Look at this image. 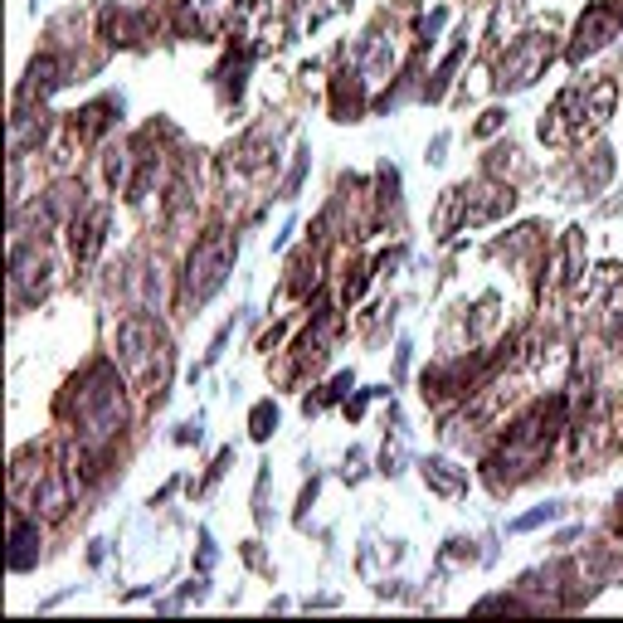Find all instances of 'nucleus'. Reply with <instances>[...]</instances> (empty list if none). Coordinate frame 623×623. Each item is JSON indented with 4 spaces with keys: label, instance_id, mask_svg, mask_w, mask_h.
<instances>
[{
    "label": "nucleus",
    "instance_id": "obj_13",
    "mask_svg": "<svg viewBox=\"0 0 623 623\" xmlns=\"http://www.w3.org/2000/svg\"><path fill=\"white\" fill-rule=\"evenodd\" d=\"M234 10V0H190V15H195V30H220V20Z\"/></svg>",
    "mask_w": 623,
    "mask_h": 623
},
{
    "label": "nucleus",
    "instance_id": "obj_8",
    "mask_svg": "<svg viewBox=\"0 0 623 623\" xmlns=\"http://www.w3.org/2000/svg\"><path fill=\"white\" fill-rule=\"evenodd\" d=\"M108 220L112 210L108 205H93L83 220H74V258L78 263H93V258L103 254V239H108Z\"/></svg>",
    "mask_w": 623,
    "mask_h": 623
},
{
    "label": "nucleus",
    "instance_id": "obj_1",
    "mask_svg": "<svg viewBox=\"0 0 623 623\" xmlns=\"http://www.w3.org/2000/svg\"><path fill=\"white\" fill-rule=\"evenodd\" d=\"M565 429H570V409H565L560 395L546 404H536L531 414H521L512 424V434H507V443L497 448V458L487 463V468H492V487L502 492V487L521 482L526 473H536V468L546 463L550 443L560 439Z\"/></svg>",
    "mask_w": 623,
    "mask_h": 623
},
{
    "label": "nucleus",
    "instance_id": "obj_7",
    "mask_svg": "<svg viewBox=\"0 0 623 623\" xmlns=\"http://www.w3.org/2000/svg\"><path fill=\"white\" fill-rule=\"evenodd\" d=\"M10 288L20 302H39V297L49 293V258L44 249L35 244H15V254H10Z\"/></svg>",
    "mask_w": 623,
    "mask_h": 623
},
{
    "label": "nucleus",
    "instance_id": "obj_16",
    "mask_svg": "<svg viewBox=\"0 0 623 623\" xmlns=\"http://www.w3.org/2000/svg\"><path fill=\"white\" fill-rule=\"evenodd\" d=\"M380 463H385L380 473H390V477L400 473V463H404V434H400V429H395V439L385 443V453H380Z\"/></svg>",
    "mask_w": 623,
    "mask_h": 623
},
{
    "label": "nucleus",
    "instance_id": "obj_17",
    "mask_svg": "<svg viewBox=\"0 0 623 623\" xmlns=\"http://www.w3.org/2000/svg\"><path fill=\"white\" fill-rule=\"evenodd\" d=\"M502 122H507L502 112H482V122H477V137H487V132H497Z\"/></svg>",
    "mask_w": 623,
    "mask_h": 623
},
{
    "label": "nucleus",
    "instance_id": "obj_3",
    "mask_svg": "<svg viewBox=\"0 0 623 623\" xmlns=\"http://www.w3.org/2000/svg\"><path fill=\"white\" fill-rule=\"evenodd\" d=\"M117 361H122V370H127L132 380H151V375H156V385H166L171 346H166V336L156 331L151 317H127V322L117 327Z\"/></svg>",
    "mask_w": 623,
    "mask_h": 623
},
{
    "label": "nucleus",
    "instance_id": "obj_12",
    "mask_svg": "<svg viewBox=\"0 0 623 623\" xmlns=\"http://www.w3.org/2000/svg\"><path fill=\"white\" fill-rule=\"evenodd\" d=\"M424 482H429L439 497H463V492H468V473L453 468L448 458H424Z\"/></svg>",
    "mask_w": 623,
    "mask_h": 623
},
{
    "label": "nucleus",
    "instance_id": "obj_11",
    "mask_svg": "<svg viewBox=\"0 0 623 623\" xmlns=\"http://www.w3.org/2000/svg\"><path fill=\"white\" fill-rule=\"evenodd\" d=\"M117 108V103H112V98H98V103H88V108H78L74 112V122H69V132H74L78 142H98V137H103V132H108V112Z\"/></svg>",
    "mask_w": 623,
    "mask_h": 623
},
{
    "label": "nucleus",
    "instance_id": "obj_2",
    "mask_svg": "<svg viewBox=\"0 0 623 623\" xmlns=\"http://www.w3.org/2000/svg\"><path fill=\"white\" fill-rule=\"evenodd\" d=\"M64 414H74L78 448L93 453V458H103V448L127 424V404H122V390H117V375L108 366L83 370L74 380V390H69V400H64Z\"/></svg>",
    "mask_w": 623,
    "mask_h": 623
},
{
    "label": "nucleus",
    "instance_id": "obj_4",
    "mask_svg": "<svg viewBox=\"0 0 623 623\" xmlns=\"http://www.w3.org/2000/svg\"><path fill=\"white\" fill-rule=\"evenodd\" d=\"M234 249H239V239L224 234V229H210L195 244V254L185 263V302H205V297L220 293L229 268H234Z\"/></svg>",
    "mask_w": 623,
    "mask_h": 623
},
{
    "label": "nucleus",
    "instance_id": "obj_18",
    "mask_svg": "<svg viewBox=\"0 0 623 623\" xmlns=\"http://www.w3.org/2000/svg\"><path fill=\"white\" fill-rule=\"evenodd\" d=\"M176 443H200V419H195V424H181V434H176Z\"/></svg>",
    "mask_w": 623,
    "mask_h": 623
},
{
    "label": "nucleus",
    "instance_id": "obj_14",
    "mask_svg": "<svg viewBox=\"0 0 623 623\" xmlns=\"http://www.w3.org/2000/svg\"><path fill=\"white\" fill-rule=\"evenodd\" d=\"M560 512H565V502H546V507H536V512L516 516V521H512V531H536V526H546V521H555Z\"/></svg>",
    "mask_w": 623,
    "mask_h": 623
},
{
    "label": "nucleus",
    "instance_id": "obj_6",
    "mask_svg": "<svg viewBox=\"0 0 623 623\" xmlns=\"http://www.w3.org/2000/svg\"><path fill=\"white\" fill-rule=\"evenodd\" d=\"M623 30V15L614 0H599V5H589L585 20L575 25V44H570V64H580V59H589V54H599L609 39Z\"/></svg>",
    "mask_w": 623,
    "mask_h": 623
},
{
    "label": "nucleus",
    "instance_id": "obj_10",
    "mask_svg": "<svg viewBox=\"0 0 623 623\" xmlns=\"http://www.w3.org/2000/svg\"><path fill=\"white\" fill-rule=\"evenodd\" d=\"M39 560V526L15 512L10 516V570H30Z\"/></svg>",
    "mask_w": 623,
    "mask_h": 623
},
{
    "label": "nucleus",
    "instance_id": "obj_15",
    "mask_svg": "<svg viewBox=\"0 0 623 623\" xmlns=\"http://www.w3.org/2000/svg\"><path fill=\"white\" fill-rule=\"evenodd\" d=\"M273 424H278V409H273V400L254 404V414H249V429H254V439H258V443L273 434Z\"/></svg>",
    "mask_w": 623,
    "mask_h": 623
},
{
    "label": "nucleus",
    "instance_id": "obj_5",
    "mask_svg": "<svg viewBox=\"0 0 623 623\" xmlns=\"http://www.w3.org/2000/svg\"><path fill=\"white\" fill-rule=\"evenodd\" d=\"M550 64V35H541V30H531V35H521L507 49V59L497 64V88L502 93H516V88H531L536 78H541V69Z\"/></svg>",
    "mask_w": 623,
    "mask_h": 623
},
{
    "label": "nucleus",
    "instance_id": "obj_9",
    "mask_svg": "<svg viewBox=\"0 0 623 623\" xmlns=\"http://www.w3.org/2000/svg\"><path fill=\"white\" fill-rule=\"evenodd\" d=\"M64 64L54 59V54H39L35 64H30V74H25V83H20V108H30V103H44L59 83H64Z\"/></svg>",
    "mask_w": 623,
    "mask_h": 623
}]
</instances>
